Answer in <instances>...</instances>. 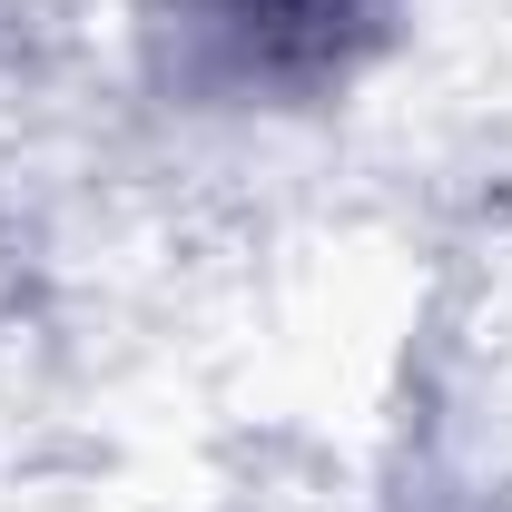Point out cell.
I'll return each mask as SVG.
<instances>
[{
	"mask_svg": "<svg viewBox=\"0 0 512 512\" xmlns=\"http://www.w3.org/2000/svg\"><path fill=\"white\" fill-rule=\"evenodd\" d=\"M158 30L188 89L306 99L384 40V0H158Z\"/></svg>",
	"mask_w": 512,
	"mask_h": 512,
	"instance_id": "6da1fadb",
	"label": "cell"
}]
</instances>
